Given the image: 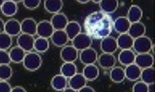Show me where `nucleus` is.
<instances>
[{"label":"nucleus","instance_id":"39","mask_svg":"<svg viewBox=\"0 0 155 92\" xmlns=\"http://www.w3.org/2000/svg\"><path fill=\"white\" fill-rule=\"evenodd\" d=\"M12 88L8 80H0V92H11Z\"/></svg>","mask_w":155,"mask_h":92},{"label":"nucleus","instance_id":"46","mask_svg":"<svg viewBox=\"0 0 155 92\" xmlns=\"http://www.w3.org/2000/svg\"><path fill=\"white\" fill-rule=\"evenodd\" d=\"M11 1L16 3H20V2H22L23 0H11Z\"/></svg>","mask_w":155,"mask_h":92},{"label":"nucleus","instance_id":"7","mask_svg":"<svg viewBox=\"0 0 155 92\" xmlns=\"http://www.w3.org/2000/svg\"><path fill=\"white\" fill-rule=\"evenodd\" d=\"M100 47L102 52L108 54H114L118 49L117 39L110 35L101 39Z\"/></svg>","mask_w":155,"mask_h":92},{"label":"nucleus","instance_id":"18","mask_svg":"<svg viewBox=\"0 0 155 92\" xmlns=\"http://www.w3.org/2000/svg\"><path fill=\"white\" fill-rule=\"evenodd\" d=\"M154 59L153 56L149 53L136 54L135 63L142 69L153 66Z\"/></svg>","mask_w":155,"mask_h":92},{"label":"nucleus","instance_id":"28","mask_svg":"<svg viewBox=\"0 0 155 92\" xmlns=\"http://www.w3.org/2000/svg\"><path fill=\"white\" fill-rule=\"evenodd\" d=\"M26 53L27 52L17 45L16 46H14V47L11 48L9 51L11 63H22Z\"/></svg>","mask_w":155,"mask_h":92},{"label":"nucleus","instance_id":"34","mask_svg":"<svg viewBox=\"0 0 155 92\" xmlns=\"http://www.w3.org/2000/svg\"><path fill=\"white\" fill-rule=\"evenodd\" d=\"M12 42V37L11 36L5 31L0 33V49L6 51L10 49Z\"/></svg>","mask_w":155,"mask_h":92},{"label":"nucleus","instance_id":"29","mask_svg":"<svg viewBox=\"0 0 155 92\" xmlns=\"http://www.w3.org/2000/svg\"><path fill=\"white\" fill-rule=\"evenodd\" d=\"M143 17V11L137 5H132L129 8L126 17L131 23L139 21Z\"/></svg>","mask_w":155,"mask_h":92},{"label":"nucleus","instance_id":"9","mask_svg":"<svg viewBox=\"0 0 155 92\" xmlns=\"http://www.w3.org/2000/svg\"><path fill=\"white\" fill-rule=\"evenodd\" d=\"M54 31L55 29L51 25L50 21L43 20L38 24L36 34H38L39 37L49 39Z\"/></svg>","mask_w":155,"mask_h":92},{"label":"nucleus","instance_id":"25","mask_svg":"<svg viewBox=\"0 0 155 92\" xmlns=\"http://www.w3.org/2000/svg\"><path fill=\"white\" fill-rule=\"evenodd\" d=\"M44 6L46 11L50 14L60 12L63 7V0H45Z\"/></svg>","mask_w":155,"mask_h":92},{"label":"nucleus","instance_id":"5","mask_svg":"<svg viewBox=\"0 0 155 92\" xmlns=\"http://www.w3.org/2000/svg\"><path fill=\"white\" fill-rule=\"evenodd\" d=\"M35 41V38L33 35L21 33L17 36V44L26 52H28L34 50Z\"/></svg>","mask_w":155,"mask_h":92},{"label":"nucleus","instance_id":"38","mask_svg":"<svg viewBox=\"0 0 155 92\" xmlns=\"http://www.w3.org/2000/svg\"><path fill=\"white\" fill-rule=\"evenodd\" d=\"M11 60L10 58L9 51L6 50L0 49V64H11Z\"/></svg>","mask_w":155,"mask_h":92},{"label":"nucleus","instance_id":"31","mask_svg":"<svg viewBox=\"0 0 155 92\" xmlns=\"http://www.w3.org/2000/svg\"><path fill=\"white\" fill-rule=\"evenodd\" d=\"M110 79L115 83H121L125 79L124 69L120 66H114L110 69Z\"/></svg>","mask_w":155,"mask_h":92},{"label":"nucleus","instance_id":"42","mask_svg":"<svg viewBox=\"0 0 155 92\" xmlns=\"http://www.w3.org/2000/svg\"><path fill=\"white\" fill-rule=\"evenodd\" d=\"M5 21L3 20L2 18L0 17V33L5 31Z\"/></svg>","mask_w":155,"mask_h":92},{"label":"nucleus","instance_id":"35","mask_svg":"<svg viewBox=\"0 0 155 92\" xmlns=\"http://www.w3.org/2000/svg\"><path fill=\"white\" fill-rule=\"evenodd\" d=\"M13 71L10 64H0V80H9L12 76Z\"/></svg>","mask_w":155,"mask_h":92},{"label":"nucleus","instance_id":"33","mask_svg":"<svg viewBox=\"0 0 155 92\" xmlns=\"http://www.w3.org/2000/svg\"><path fill=\"white\" fill-rule=\"evenodd\" d=\"M50 47V43L48 39L39 37L35 39L34 44V50L41 54L47 51Z\"/></svg>","mask_w":155,"mask_h":92},{"label":"nucleus","instance_id":"10","mask_svg":"<svg viewBox=\"0 0 155 92\" xmlns=\"http://www.w3.org/2000/svg\"><path fill=\"white\" fill-rule=\"evenodd\" d=\"M50 39L51 43L58 48H63L70 41L64 30H55Z\"/></svg>","mask_w":155,"mask_h":92},{"label":"nucleus","instance_id":"12","mask_svg":"<svg viewBox=\"0 0 155 92\" xmlns=\"http://www.w3.org/2000/svg\"><path fill=\"white\" fill-rule=\"evenodd\" d=\"M5 32L12 38L18 36L21 33V23L15 18H11L5 21Z\"/></svg>","mask_w":155,"mask_h":92},{"label":"nucleus","instance_id":"24","mask_svg":"<svg viewBox=\"0 0 155 92\" xmlns=\"http://www.w3.org/2000/svg\"><path fill=\"white\" fill-rule=\"evenodd\" d=\"M101 11L107 14L115 12L119 6L118 0H101L99 3Z\"/></svg>","mask_w":155,"mask_h":92},{"label":"nucleus","instance_id":"6","mask_svg":"<svg viewBox=\"0 0 155 92\" xmlns=\"http://www.w3.org/2000/svg\"><path fill=\"white\" fill-rule=\"evenodd\" d=\"M79 52L72 44H66L60 51V57L64 62H75L79 59Z\"/></svg>","mask_w":155,"mask_h":92},{"label":"nucleus","instance_id":"23","mask_svg":"<svg viewBox=\"0 0 155 92\" xmlns=\"http://www.w3.org/2000/svg\"><path fill=\"white\" fill-rule=\"evenodd\" d=\"M99 69L95 64L85 65L82 74L87 81H93L99 76Z\"/></svg>","mask_w":155,"mask_h":92},{"label":"nucleus","instance_id":"36","mask_svg":"<svg viewBox=\"0 0 155 92\" xmlns=\"http://www.w3.org/2000/svg\"><path fill=\"white\" fill-rule=\"evenodd\" d=\"M23 6L29 10H34L41 5V0H23Z\"/></svg>","mask_w":155,"mask_h":92},{"label":"nucleus","instance_id":"40","mask_svg":"<svg viewBox=\"0 0 155 92\" xmlns=\"http://www.w3.org/2000/svg\"><path fill=\"white\" fill-rule=\"evenodd\" d=\"M94 91H95L94 89L90 85H87V84L84 86L79 90V92H94Z\"/></svg>","mask_w":155,"mask_h":92},{"label":"nucleus","instance_id":"2","mask_svg":"<svg viewBox=\"0 0 155 92\" xmlns=\"http://www.w3.org/2000/svg\"><path fill=\"white\" fill-rule=\"evenodd\" d=\"M22 63L25 69L27 70L35 71L41 67L42 63V59L39 53L36 51H31L26 53Z\"/></svg>","mask_w":155,"mask_h":92},{"label":"nucleus","instance_id":"30","mask_svg":"<svg viewBox=\"0 0 155 92\" xmlns=\"http://www.w3.org/2000/svg\"><path fill=\"white\" fill-rule=\"evenodd\" d=\"M77 73V67L74 62H64L61 66L60 73L69 79Z\"/></svg>","mask_w":155,"mask_h":92},{"label":"nucleus","instance_id":"15","mask_svg":"<svg viewBox=\"0 0 155 92\" xmlns=\"http://www.w3.org/2000/svg\"><path fill=\"white\" fill-rule=\"evenodd\" d=\"M131 23L126 17H117L113 22V28L118 34L127 33Z\"/></svg>","mask_w":155,"mask_h":92},{"label":"nucleus","instance_id":"41","mask_svg":"<svg viewBox=\"0 0 155 92\" xmlns=\"http://www.w3.org/2000/svg\"><path fill=\"white\" fill-rule=\"evenodd\" d=\"M27 91L26 89L20 85H17L12 88L11 92H25Z\"/></svg>","mask_w":155,"mask_h":92},{"label":"nucleus","instance_id":"21","mask_svg":"<svg viewBox=\"0 0 155 92\" xmlns=\"http://www.w3.org/2000/svg\"><path fill=\"white\" fill-rule=\"evenodd\" d=\"M127 33L133 39H136L142 36L146 33L145 25L140 21L132 23L130 28H129Z\"/></svg>","mask_w":155,"mask_h":92},{"label":"nucleus","instance_id":"1","mask_svg":"<svg viewBox=\"0 0 155 92\" xmlns=\"http://www.w3.org/2000/svg\"><path fill=\"white\" fill-rule=\"evenodd\" d=\"M87 33L92 38L101 39L109 36L113 29V21L109 14L102 11L95 12L88 16L85 21Z\"/></svg>","mask_w":155,"mask_h":92},{"label":"nucleus","instance_id":"48","mask_svg":"<svg viewBox=\"0 0 155 92\" xmlns=\"http://www.w3.org/2000/svg\"><path fill=\"white\" fill-rule=\"evenodd\" d=\"M6 1V0H0V8L2 6V5L3 4V3Z\"/></svg>","mask_w":155,"mask_h":92},{"label":"nucleus","instance_id":"19","mask_svg":"<svg viewBox=\"0 0 155 92\" xmlns=\"http://www.w3.org/2000/svg\"><path fill=\"white\" fill-rule=\"evenodd\" d=\"M136 53L133 49H123L118 54V59L120 63L124 66L135 62Z\"/></svg>","mask_w":155,"mask_h":92},{"label":"nucleus","instance_id":"16","mask_svg":"<svg viewBox=\"0 0 155 92\" xmlns=\"http://www.w3.org/2000/svg\"><path fill=\"white\" fill-rule=\"evenodd\" d=\"M87 80L83 75L82 73H79L77 72L73 76L68 79V86L72 88L75 91L79 90L87 84Z\"/></svg>","mask_w":155,"mask_h":92},{"label":"nucleus","instance_id":"8","mask_svg":"<svg viewBox=\"0 0 155 92\" xmlns=\"http://www.w3.org/2000/svg\"><path fill=\"white\" fill-rule=\"evenodd\" d=\"M79 58L84 65L95 64L97 61L98 54L94 49L90 47L81 51L79 54Z\"/></svg>","mask_w":155,"mask_h":92},{"label":"nucleus","instance_id":"26","mask_svg":"<svg viewBox=\"0 0 155 92\" xmlns=\"http://www.w3.org/2000/svg\"><path fill=\"white\" fill-rule=\"evenodd\" d=\"M0 11L6 17H12L15 15L18 11L17 3L11 0H6L0 8Z\"/></svg>","mask_w":155,"mask_h":92},{"label":"nucleus","instance_id":"20","mask_svg":"<svg viewBox=\"0 0 155 92\" xmlns=\"http://www.w3.org/2000/svg\"><path fill=\"white\" fill-rule=\"evenodd\" d=\"M134 40V39L127 33L119 34V36L117 39L118 49L121 50L133 49Z\"/></svg>","mask_w":155,"mask_h":92},{"label":"nucleus","instance_id":"14","mask_svg":"<svg viewBox=\"0 0 155 92\" xmlns=\"http://www.w3.org/2000/svg\"><path fill=\"white\" fill-rule=\"evenodd\" d=\"M21 33L35 36L37 32L38 23L31 17L24 18L21 22Z\"/></svg>","mask_w":155,"mask_h":92},{"label":"nucleus","instance_id":"44","mask_svg":"<svg viewBox=\"0 0 155 92\" xmlns=\"http://www.w3.org/2000/svg\"><path fill=\"white\" fill-rule=\"evenodd\" d=\"M63 91H64V92H74V91H75L72 88H71V87H69V86H67L64 89V90Z\"/></svg>","mask_w":155,"mask_h":92},{"label":"nucleus","instance_id":"22","mask_svg":"<svg viewBox=\"0 0 155 92\" xmlns=\"http://www.w3.org/2000/svg\"><path fill=\"white\" fill-rule=\"evenodd\" d=\"M51 86L56 91H63L68 85V79L61 73L55 75L51 80Z\"/></svg>","mask_w":155,"mask_h":92},{"label":"nucleus","instance_id":"47","mask_svg":"<svg viewBox=\"0 0 155 92\" xmlns=\"http://www.w3.org/2000/svg\"><path fill=\"white\" fill-rule=\"evenodd\" d=\"M91 1L93 2H94V3H97V4H99L100 3V2L101 1V0H91Z\"/></svg>","mask_w":155,"mask_h":92},{"label":"nucleus","instance_id":"45","mask_svg":"<svg viewBox=\"0 0 155 92\" xmlns=\"http://www.w3.org/2000/svg\"><path fill=\"white\" fill-rule=\"evenodd\" d=\"M91 0H77V2H78L79 3H81V4H85L87 3L88 2H90Z\"/></svg>","mask_w":155,"mask_h":92},{"label":"nucleus","instance_id":"11","mask_svg":"<svg viewBox=\"0 0 155 92\" xmlns=\"http://www.w3.org/2000/svg\"><path fill=\"white\" fill-rule=\"evenodd\" d=\"M99 65L101 67L109 70L114 67L117 63V59L113 54H108L102 52L98 56L97 61Z\"/></svg>","mask_w":155,"mask_h":92},{"label":"nucleus","instance_id":"32","mask_svg":"<svg viewBox=\"0 0 155 92\" xmlns=\"http://www.w3.org/2000/svg\"><path fill=\"white\" fill-rule=\"evenodd\" d=\"M140 79L147 84L155 83V70L154 67L151 66L142 69Z\"/></svg>","mask_w":155,"mask_h":92},{"label":"nucleus","instance_id":"13","mask_svg":"<svg viewBox=\"0 0 155 92\" xmlns=\"http://www.w3.org/2000/svg\"><path fill=\"white\" fill-rule=\"evenodd\" d=\"M50 21L55 30H64L69 20L66 15L60 12L53 14Z\"/></svg>","mask_w":155,"mask_h":92},{"label":"nucleus","instance_id":"37","mask_svg":"<svg viewBox=\"0 0 155 92\" xmlns=\"http://www.w3.org/2000/svg\"><path fill=\"white\" fill-rule=\"evenodd\" d=\"M134 92H148V84L142 80L137 82L133 87Z\"/></svg>","mask_w":155,"mask_h":92},{"label":"nucleus","instance_id":"17","mask_svg":"<svg viewBox=\"0 0 155 92\" xmlns=\"http://www.w3.org/2000/svg\"><path fill=\"white\" fill-rule=\"evenodd\" d=\"M124 72L127 79L130 81H136L140 77L142 69L134 63L126 66Z\"/></svg>","mask_w":155,"mask_h":92},{"label":"nucleus","instance_id":"43","mask_svg":"<svg viewBox=\"0 0 155 92\" xmlns=\"http://www.w3.org/2000/svg\"><path fill=\"white\" fill-rule=\"evenodd\" d=\"M155 91V83L148 84V92H154Z\"/></svg>","mask_w":155,"mask_h":92},{"label":"nucleus","instance_id":"27","mask_svg":"<svg viewBox=\"0 0 155 92\" xmlns=\"http://www.w3.org/2000/svg\"><path fill=\"white\" fill-rule=\"evenodd\" d=\"M64 31L69 40L71 41L77 34L82 32V27L78 21L74 20L69 21L68 24L64 28Z\"/></svg>","mask_w":155,"mask_h":92},{"label":"nucleus","instance_id":"3","mask_svg":"<svg viewBox=\"0 0 155 92\" xmlns=\"http://www.w3.org/2000/svg\"><path fill=\"white\" fill-rule=\"evenodd\" d=\"M153 48V42L150 38L143 35L134 40L133 49L135 53H149Z\"/></svg>","mask_w":155,"mask_h":92},{"label":"nucleus","instance_id":"4","mask_svg":"<svg viewBox=\"0 0 155 92\" xmlns=\"http://www.w3.org/2000/svg\"><path fill=\"white\" fill-rule=\"evenodd\" d=\"M72 45L79 51L90 48L93 43V38L87 33H80L71 40Z\"/></svg>","mask_w":155,"mask_h":92}]
</instances>
